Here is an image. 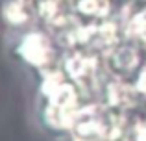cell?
Masks as SVG:
<instances>
[{
  "label": "cell",
  "mask_w": 146,
  "mask_h": 141,
  "mask_svg": "<svg viewBox=\"0 0 146 141\" xmlns=\"http://www.w3.org/2000/svg\"><path fill=\"white\" fill-rule=\"evenodd\" d=\"M17 56L28 67L44 71L52 65L54 58H56V50H54V43L46 32L30 30L19 41Z\"/></svg>",
  "instance_id": "6da1fadb"
},
{
  "label": "cell",
  "mask_w": 146,
  "mask_h": 141,
  "mask_svg": "<svg viewBox=\"0 0 146 141\" xmlns=\"http://www.w3.org/2000/svg\"><path fill=\"white\" fill-rule=\"evenodd\" d=\"M141 50L135 43H118L106 52V71L117 80H126L137 76L141 71Z\"/></svg>",
  "instance_id": "7a4b0ae2"
},
{
  "label": "cell",
  "mask_w": 146,
  "mask_h": 141,
  "mask_svg": "<svg viewBox=\"0 0 146 141\" xmlns=\"http://www.w3.org/2000/svg\"><path fill=\"white\" fill-rule=\"evenodd\" d=\"M63 71L70 82L76 86H83L91 78H94L98 72V58L93 54H83V52H72L65 58Z\"/></svg>",
  "instance_id": "3957f363"
},
{
  "label": "cell",
  "mask_w": 146,
  "mask_h": 141,
  "mask_svg": "<svg viewBox=\"0 0 146 141\" xmlns=\"http://www.w3.org/2000/svg\"><path fill=\"white\" fill-rule=\"evenodd\" d=\"M141 95L137 93L135 86L128 84L126 80H111L106 87V102L109 108H113L115 112L126 113L128 110L137 108Z\"/></svg>",
  "instance_id": "277c9868"
},
{
  "label": "cell",
  "mask_w": 146,
  "mask_h": 141,
  "mask_svg": "<svg viewBox=\"0 0 146 141\" xmlns=\"http://www.w3.org/2000/svg\"><path fill=\"white\" fill-rule=\"evenodd\" d=\"M2 19L11 28H24L33 17L32 0H6L2 4Z\"/></svg>",
  "instance_id": "5b68a950"
},
{
  "label": "cell",
  "mask_w": 146,
  "mask_h": 141,
  "mask_svg": "<svg viewBox=\"0 0 146 141\" xmlns=\"http://www.w3.org/2000/svg\"><path fill=\"white\" fill-rule=\"evenodd\" d=\"M124 33L131 43L139 45V47H146V7L133 13L126 21Z\"/></svg>",
  "instance_id": "8992f818"
},
{
  "label": "cell",
  "mask_w": 146,
  "mask_h": 141,
  "mask_svg": "<svg viewBox=\"0 0 146 141\" xmlns=\"http://www.w3.org/2000/svg\"><path fill=\"white\" fill-rule=\"evenodd\" d=\"M76 11L80 15L93 19H106L111 13V2L109 0H78Z\"/></svg>",
  "instance_id": "52a82bcc"
},
{
  "label": "cell",
  "mask_w": 146,
  "mask_h": 141,
  "mask_svg": "<svg viewBox=\"0 0 146 141\" xmlns=\"http://www.w3.org/2000/svg\"><path fill=\"white\" fill-rule=\"evenodd\" d=\"M133 86H135L137 93H139L141 97H144V98H146V65H144V67H141V71L137 72Z\"/></svg>",
  "instance_id": "ba28073f"
},
{
  "label": "cell",
  "mask_w": 146,
  "mask_h": 141,
  "mask_svg": "<svg viewBox=\"0 0 146 141\" xmlns=\"http://www.w3.org/2000/svg\"><path fill=\"white\" fill-rule=\"evenodd\" d=\"M129 141H146V123H139L133 130H129Z\"/></svg>",
  "instance_id": "9c48e42d"
}]
</instances>
